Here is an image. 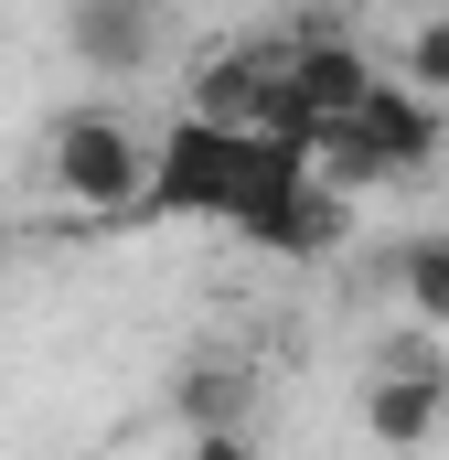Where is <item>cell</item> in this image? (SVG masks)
Returning <instances> with one entry per match:
<instances>
[{
  "mask_svg": "<svg viewBox=\"0 0 449 460\" xmlns=\"http://www.w3.org/2000/svg\"><path fill=\"white\" fill-rule=\"evenodd\" d=\"M182 460H257V439H246V429H193Z\"/></svg>",
  "mask_w": 449,
  "mask_h": 460,
  "instance_id": "obj_10",
  "label": "cell"
},
{
  "mask_svg": "<svg viewBox=\"0 0 449 460\" xmlns=\"http://www.w3.org/2000/svg\"><path fill=\"white\" fill-rule=\"evenodd\" d=\"M385 289H396V311H407V322L449 332V235H407V246L385 257Z\"/></svg>",
  "mask_w": 449,
  "mask_h": 460,
  "instance_id": "obj_8",
  "label": "cell"
},
{
  "mask_svg": "<svg viewBox=\"0 0 449 460\" xmlns=\"http://www.w3.org/2000/svg\"><path fill=\"white\" fill-rule=\"evenodd\" d=\"M172 407H182V429H246V418H257V364L235 343H204L172 375Z\"/></svg>",
  "mask_w": 449,
  "mask_h": 460,
  "instance_id": "obj_6",
  "label": "cell"
},
{
  "mask_svg": "<svg viewBox=\"0 0 449 460\" xmlns=\"http://www.w3.org/2000/svg\"><path fill=\"white\" fill-rule=\"evenodd\" d=\"M449 429V375H374L364 385V439L374 450H428Z\"/></svg>",
  "mask_w": 449,
  "mask_h": 460,
  "instance_id": "obj_7",
  "label": "cell"
},
{
  "mask_svg": "<svg viewBox=\"0 0 449 460\" xmlns=\"http://www.w3.org/2000/svg\"><path fill=\"white\" fill-rule=\"evenodd\" d=\"M246 246H268V257H332L342 235H353V193L311 172V150H289L278 172H268V193L246 204Z\"/></svg>",
  "mask_w": 449,
  "mask_h": 460,
  "instance_id": "obj_4",
  "label": "cell"
},
{
  "mask_svg": "<svg viewBox=\"0 0 449 460\" xmlns=\"http://www.w3.org/2000/svg\"><path fill=\"white\" fill-rule=\"evenodd\" d=\"M161 43H172V0H65V54L108 86L161 65Z\"/></svg>",
  "mask_w": 449,
  "mask_h": 460,
  "instance_id": "obj_5",
  "label": "cell"
},
{
  "mask_svg": "<svg viewBox=\"0 0 449 460\" xmlns=\"http://www.w3.org/2000/svg\"><path fill=\"white\" fill-rule=\"evenodd\" d=\"M300 139L278 128H224V118H161V161H150V204L139 215H215V226H246V204L268 193V172L289 161Z\"/></svg>",
  "mask_w": 449,
  "mask_h": 460,
  "instance_id": "obj_1",
  "label": "cell"
},
{
  "mask_svg": "<svg viewBox=\"0 0 449 460\" xmlns=\"http://www.w3.org/2000/svg\"><path fill=\"white\" fill-rule=\"evenodd\" d=\"M396 86H418V97L449 108V11H418V22L396 32Z\"/></svg>",
  "mask_w": 449,
  "mask_h": 460,
  "instance_id": "obj_9",
  "label": "cell"
},
{
  "mask_svg": "<svg viewBox=\"0 0 449 460\" xmlns=\"http://www.w3.org/2000/svg\"><path fill=\"white\" fill-rule=\"evenodd\" d=\"M150 161H161V128L118 97H75V108L43 118V193L75 215H139Z\"/></svg>",
  "mask_w": 449,
  "mask_h": 460,
  "instance_id": "obj_2",
  "label": "cell"
},
{
  "mask_svg": "<svg viewBox=\"0 0 449 460\" xmlns=\"http://www.w3.org/2000/svg\"><path fill=\"white\" fill-rule=\"evenodd\" d=\"M428 11H449V0H428Z\"/></svg>",
  "mask_w": 449,
  "mask_h": 460,
  "instance_id": "obj_11",
  "label": "cell"
},
{
  "mask_svg": "<svg viewBox=\"0 0 449 460\" xmlns=\"http://www.w3.org/2000/svg\"><path fill=\"white\" fill-rule=\"evenodd\" d=\"M449 139V108L439 97H418V86H396V75H374V97L342 118V172H364V182H396V172H428Z\"/></svg>",
  "mask_w": 449,
  "mask_h": 460,
  "instance_id": "obj_3",
  "label": "cell"
}]
</instances>
